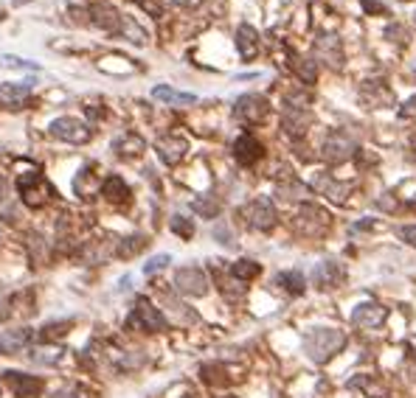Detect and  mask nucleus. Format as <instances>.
Segmentation results:
<instances>
[{"mask_svg": "<svg viewBox=\"0 0 416 398\" xmlns=\"http://www.w3.org/2000/svg\"><path fill=\"white\" fill-rule=\"evenodd\" d=\"M276 284L284 286L290 295H304V289H307V281H304V275H301L299 269L279 272V275H276Z\"/></svg>", "mask_w": 416, "mask_h": 398, "instance_id": "cd10ccee", "label": "nucleus"}, {"mask_svg": "<svg viewBox=\"0 0 416 398\" xmlns=\"http://www.w3.org/2000/svg\"><path fill=\"white\" fill-rule=\"evenodd\" d=\"M349 387H351V390H363L366 395H374V398H389V387L380 384V382H374L371 376H354V379L349 382Z\"/></svg>", "mask_w": 416, "mask_h": 398, "instance_id": "c85d7f7f", "label": "nucleus"}, {"mask_svg": "<svg viewBox=\"0 0 416 398\" xmlns=\"http://www.w3.org/2000/svg\"><path fill=\"white\" fill-rule=\"evenodd\" d=\"M385 320H389V309H385L382 303H374V300L360 303L358 309L351 312V325H354V328L371 331V328H380Z\"/></svg>", "mask_w": 416, "mask_h": 398, "instance_id": "9d476101", "label": "nucleus"}, {"mask_svg": "<svg viewBox=\"0 0 416 398\" xmlns=\"http://www.w3.org/2000/svg\"><path fill=\"white\" fill-rule=\"evenodd\" d=\"M3 379H6V384L12 387V393H14L17 398H37V395H43V390H45V384H43L40 376H28V373H17V371H6Z\"/></svg>", "mask_w": 416, "mask_h": 398, "instance_id": "f8f14e48", "label": "nucleus"}, {"mask_svg": "<svg viewBox=\"0 0 416 398\" xmlns=\"http://www.w3.org/2000/svg\"><path fill=\"white\" fill-rule=\"evenodd\" d=\"M113 250H115V241L113 238H99V241H84V247H82V258L87 261V264H93V266H99V264H104L110 256H113Z\"/></svg>", "mask_w": 416, "mask_h": 398, "instance_id": "aec40b11", "label": "nucleus"}, {"mask_svg": "<svg viewBox=\"0 0 416 398\" xmlns=\"http://www.w3.org/2000/svg\"><path fill=\"white\" fill-rule=\"evenodd\" d=\"M172 233H177L181 238H192L194 236V222L192 219H186V216H181V213H177V216H172Z\"/></svg>", "mask_w": 416, "mask_h": 398, "instance_id": "58836bf2", "label": "nucleus"}, {"mask_svg": "<svg viewBox=\"0 0 416 398\" xmlns=\"http://www.w3.org/2000/svg\"><path fill=\"white\" fill-rule=\"evenodd\" d=\"M17 191H20V199L28 205V208H43L48 199H51V186L45 182V177L40 171H25L17 177Z\"/></svg>", "mask_w": 416, "mask_h": 398, "instance_id": "7ed1b4c3", "label": "nucleus"}, {"mask_svg": "<svg viewBox=\"0 0 416 398\" xmlns=\"http://www.w3.org/2000/svg\"><path fill=\"white\" fill-rule=\"evenodd\" d=\"M172 264V258L166 256V253H161V256H155L150 264H143V275H155V272H161V269H166Z\"/></svg>", "mask_w": 416, "mask_h": 398, "instance_id": "a19ab883", "label": "nucleus"}, {"mask_svg": "<svg viewBox=\"0 0 416 398\" xmlns=\"http://www.w3.org/2000/svg\"><path fill=\"white\" fill-rule=\"evenodd\" d=\"M186 151H189V140L183 135H163L158 140V158L166 163V166H177L183 158H186Z\"/></svg>", "mask_w": 416, "mask_h": 398, "instance_id": "ddd939ff", "label": "nucleus"}, {"mask_svg": "<svg viewBox=\"0 0 416 398\" xmlns=\"http://www.w3.org/2000/svg\"><path fill=\"white\" fill-rule=\"evenodd\" d=\"M113 149L118 151V158L132 160V158H141V155H143L146 143H143V138H141V135H135V132H124L122 138H115V140H113Z\"/></svg>", "mask_w": 416, "mask_h": 398, "instance_id": "4be33fe9", "label": "nucleus"}, {"mask_svg": "<svg viewBox=\"0 0 416 398\" xmlns=\"http://www.w3.org/2000/svg\"><path fill=\"white\" fill-rule=\"evenodd\" d=\"M259 272H262V266H259L256 261H251V258H240V261H233V264H231V278H233V281H240V284L259 278Z\"/></svg>", "mask_w": 416, "mask_h": 398, "instance_id": "bb28decb", "label": "nucleus"}, {"mask_svg": "<svg viewBox=\"0 0 416 398\" xmlns=\"http://www.w3.org/2000/svg\"><path fill=\"white\" fill-rule=\"evenodd\" d=\"M135 3H138L143 12H150L152 17H161V6H158V0H135Z\"/></svg>", "mask_w": 416, "mask_h": 398, "instance_id": "a18cd8bd", "label": "nucleus"}, {"mask_svg": "<svg viewBox=\"0 0 416 398\" xmlns=\"http://www.w3.org/2000/svg\"><path fill=\"white\" fill-rule=\"evenodd\" d=\"M71 320H59V323H48V325H43V331H40V336H43V343H51V340H59V336H65L68 331H71Z\"/></svg>", "mask_w": 416, "mask_h": 398, "instance_id": "f704fd0d", "label": "nucleus"}, {"mask_svg": "<svg viewBox=\"0 0 416 398\" xmlns=\"http://www.w3.org/2000/svg\"><path fill=\"white\" fill-rule=\"evenodd\" d=\"M146 247V236H130V238H124V241H118V256L122 258H132V256H138L141 250Z\"/></svg>", "mask_w": 416, "mask_h": 398, "instance_id": "473e14b6", "label": "nucleus"}, {"mask_svg": "<svg viewBox=\"0 0 416 398\" xmlns=\"http://www.w3.org/2000/svg\"><path fill=\"white\" fill-rule=\"evenodd\" d=\"M118 32H122L130 42H135V45H143L146 42V34H143V28L132 20V17H122V25H118Z\"/></svg>", "mask_w": 416, "mask_h": 398, "instance_id": "72a5a7b5", "label": "nucleus"}, {"mask_svg": "<svg viewBox=\"0 0 416 398\" xmlns=\"http://www.w3.org/2000/svg\"><path fill=\"white\" fill-rule=\"evenodd\" d=\"M400 238L405 244H411V247H416V225H402L400 227Z\"/></svg>", "mask_w": 416, "mask_h": 398, "instance_id": "79ce46f5", "label": "nucleus"}, {"mask_svg": "<svg viewBox=\"0 0 416 398\" xmlns=\"http://www.w3.org/2000/svg\"><path fill=\"white\" fill-rule=\"evenodd\" d=\"M152 99L155 101H163V104H194L197 96L194 93H181V90H172L166 84H158L152 90Z\"/></svg>", "mask_w": 416, "mask_h": 398, "instance_id": "a878e982", "label": "nucleus"}, {"mask_svg": "<svg viewBox=\"0 0 416 398\" xmlns=\"http://www.w3.org/2000/svg\"><path fill=\"white\" fill-rule=\"evenodd\" d=\"M0 65H3V68H14V71H40L37 62H32V59H20L14 53H0Z\"/></svg>", "mask_w": 416, "mask_h": 398, "instance_id": "e433bc0d", "label": "nucleus"}, {"mask_svg": "<svg viewBox=\"0 0 416 398\" xmlns=\"http://www.w3.org/2000/svg\"><path fill=\"white\" fill-rule=\"evenodd\" d=\"M192 208H194V213H200V216L214 219L217 213H220V199H214V197H203V199H194Z\"/></svg>", "mask_w": 416, "mask_h": 398, "instance_id": "c9c22d12", "label": "nucleus"}, {"mask_svg": "<svg viewBox=\"0 0 416 398\" xmlns=\"http://www.w3.org/2000/svg\"><path fill=\"white\" fill-rule=\"evenodd\" d=\"M169 3H174V6H189V3H194V0H169Z\"/></svg>", "mask_w": 416, "mask_h": 398, "instance_id": "de8ad7c7", "label": "nucleus"}, {"mask_svg": "<svg viewBox=\"0 0 416 398\" xmlns=\"http://www.w3.org/2000/svg\"><path fill=\"white\" fill-rule=\"evenodd\" d=\"M48 132L56 138V140H65L71 146H82L91 140V127L84 124V121L73 118V115H62V118H54L51 124H48Z\"/></svg>", "mask_w": 416, "mask_h": 398, "instance_id": "20e7f679", "label": "nucleus"}, {"mask_svg": "<svg viewBox=\"0 0 416 398\" xmlns=\"http://www.w3.org/2000/svg\"><path fill=\"white\" fill-rule=\"evenodd\" d=\"M87 14H91V23L104 28V32H118V25H122V14H118L113 6H93Z\"/></svg>", "mask_w": 416, "mask_h": 398, "instance_id": "b1692460", "label": "nucleus"}, {"mask_svg": "<svg viewBox=\"0 0 416 398\" xmlns=\"http://www.w3.org/2000/svg\"><path fill=\"white\" fill-rule=\"evenodd\" d=\"M0 199H3V177H0Z\"/></svg>", "mask_w": 416, "mask_h": 398, "instance_id": "8fccbe9b", "label": "nucleus"}, {"mask_svg": "<svg viewBox=\"0 0 416 398\" xmlns=\"http://www.w3.org/2000/svg\"><path fill=\"white\" fill-rule=\"evenodd\" d=\"M315 188H318L323 197H330L332 202H343V199L349 197V186H346V182H335L330 174H321V177L315 179Z\"/></svg>", "mask_w": 416, "mask_h": 398, "instance_id": "393cba45", "label": "nucleus"}, {"mask_svg": "<svg viewBox=\"0 0 416 398\" xmlns=\"http://www.w3.org/2000/svg\"><path fill=\"white\" fill-rule=\"evenodd\" d=\"M312 124V112L310 110H299V107H284L281 112V127L290 138H301Z\"/></svg>", "mask_w": 416, "mask_h": 398, "instance_id": "dca6fc26", "label": "nucleus"}, {"mask_svg": "<svg viewBox=\"0 0 416 398\" xmlns=\"http://www.w3.org/2000/svg\"><path fill=\"white\" fill-rule=\"evenodd\" d=\"M292 71H295V76H299L304 84H315V79H318V68H315L312 59H301V56H295V53H292Z\"/></svg>", "mask_w": 416, "mask_h": 398, "instance_id": "c756f323", "label": "nucleus"}, {"mask_svg": "<svg viewBox=\"0 0 416 398\" xmlns=\"http://www.w3.org/2000/svg\"><path fill=\"white\" fill-rule=\"evenodd\" d=\"M360 101L371 110H382V107H391L394 104V90L380 82V79H371V82H363L360 87Z\"/></svg>", "mask_w": 416, "mask_h": 398, "instance_id": "9b49d317", "label": "nucleus"}, {"mask_svg": "<svg viewBox=\"0 0 416 398\" xmlns=\"http://www.w3.org/2000/svg\"><path fill=\"white\" fill-rule=\"evenodd\" d=\"M267 112H270V101L259 93L240 96L233 104V115H236V121H242V124H259V121L267 118Z\"/></svg>", "mask_w": 416, "mask_h": 398, "instance_id": "1a4fd4ad", "label": "nucleus"}, {"mask_svg": "<svg viewBox=\"0 0 416 398\" xmlns=\"http://www.w3.org/2000/svg\"><path fill=\"white\" fill-rule=\"evenodd\" d=\"M99 191H102V197H104L107 202H113V205H124V202L130 199V186H127V182L118 177V174L104 177Z\"/></svg>", "mask_w": 416, "mask_h": 398, "instance_id": "6ab92c4d", "label": "nucleus"}, {"mask_svg": "<svg viewBox=\"0 0 416 398\" xmlns=\"http://www.w3.org/2000/svg\"><path fill=\"white\" fill-rule=\"evenodd\" d=\"M400 115H402V118H411V115H416V99H411V101L405 104V110H400Z\"/></svg>", "mask_w": 416, "mask_h": 398, "instance_id": "49530a36", "label": "nucleus"}, {"mask_svg": "<svg viewBox=\"0 0 416 398\" xmlns=\"http://www.w3.org/2000/svg\"><path fill=\"white\" fill-rule=\"evenodd\" d=\"M200 376L208 382V384H214V387H222V384H228L231 379H228V371H225V367L222 364H203L200 367Z\"/></svg>", "mask_w": 416, "mask_h": 398, "instance_id": "2f4dec72", "label": "nucleus"}, {"mask_svg": "<svg viewBox=\"0 0 416 398\" xmlns=\"http://www.w3.org/2000/svg\"><path fill=\"white\" fill-rule=\"evenodd\" d=\"M54 398H91V390L82 387V384H68V387L59 390Z\"/></svg>", "mask_w": 416, "mask_h": 398, "instance_id": "ea45409f", "label": "nucleus"}, {"mask_svg": "<svg viewBox=\"0 0 416 398\" xmlns=\"http://www.w3.org/2000/svg\"><path fill=\"white\" fill-rule=\"evenodd\" d=\"M242 216H245L248 227L267 233V230H273V227H276L279 213H276L273 202L267 199V197H256V199H251V202L242 208Z\"/></svg>", "mask_w": 416, "mask_h": 398, "instance_id": "423d86ee", "label": "nucleus"}, {"mask_svg": "<svg viewBox=\"0 0 416 398\" xmlns=\"http://www.w3.org/2000/svg\"><path fill=\"white\" fill-rule=\"evenodd\" d=\"M360 3H363V9H366L369 14H385V12H389L382 0H360Z\"/></svg>", "mask_w": 416, "mask_h": 398, "instance_id": "37998d69", "label": "nucleus"}, {"mask_svg": "<svg viewBox=\"0 0 416 398\" xmlns=\"http://www.w3.org/2000/svg\"><path fill=\"white\" fill-rule=\"evenodd\" d=\"M32 90H34V82H6V84H0V101L17 107L32 96Z\"/></svg>", "mask_w": 416, "mask_h": 398, "instance_id": "5701e85b", "label": "nucleus"}, {"mask_svg": "<svg viewBox=\"0 0 416 398\" xmlns=\"http://www.w3.org/2000/svg\"><path fill=\"white\" fill-rule=\"evenodd\" d=\"M236 51H240L242 59H253L259 53V32L253 25L242 23L240 28H236Z\"/></svg>", "mask_w": 416, "mask_h": 398, "instance_id": "412c9836", "label": "nucleus"}, {"mask_svg": "<svg viewBox=\"0 0 416 398\" xmlns=\"http://www.w3.org/2000/svg\"><path fill=\"white\" fill-rule=\"evenodd\" d=\"M343 345H346V334L338 328H312L304 336V353L315 364L330 362L338 351H343Z\"/></svg>", "mask_w": 416, "mask_h": 398, "instance_id": "f257e3e1", "label": "nucleus"}, {"mask_svg": "<svg viewBox=\"0 0 416 398\" xmlns=\"http://www.w3.org/2000/svg\"><path fill=\"white\" fill-rule=\"evenodd\" d=\"M276 194L279 197H284V199H301V194H304V186H301V182L299 179H287V182H281L279 179V188H276Z\"/></svg>", "mask_w": 416, "mask_h": 398, "instance_id": "4c0bfd02", "label": "nucleus"}, {"mask_svg": "<svg viewBox=\"0 0 416 398\" xmlns=\"http://www.w3.org/2000/svg\"><path fill=\"white\" fill-rule=\"evenodd\" d=\"M315 53H318V59H323V62L330 65V68H335V71L343 65V48H340V40H338L335 34H323V37H318Z\"/></svg>", "mask_w": 416, "mask_h": 398, "instance_id": "a211bd4d", "label": "nucleus"}, {"mask_svg": "<svg viewBox=\"0 0 416 398\" xmlns=\"http://www.w3.org/2000/svg\"><path fill=\"white\" fill-rule=\"evenodd\" d=\"M127 325L138 328L143 334H158V331L169 328V320H166V314L158 309L150 297H135V306H132V314H130Z\"/></svg>", "mask_w": 416, "mask_h": 398, "instance_id": "f03ea898", "label": "nucleus"}, {"mask_svg": "<svg viewBox=\"0 0 416 398\" xmlns=\"http://www.w3.org/2000/svg\"><path fill=\"white\" fill-rule=\"evenodd\" d=\"M208 275L200 266H181L174 272V289L186 297H205L208 295Z\"/></svg>", "mask_w": 416, "mask_h": 398, "instance_id": "0eeeda50", "label": "nucleus"}, {"mask_svg": "<svg viewBox=\"0 0 416 398\" xmlns=\"http://www.w3.org/2000/svg\"><path fill=\"white\" fill-rule=\"evenodd\" d=\"M12 3H14V6H23V3H32V0H12Z\"/></svg>", "mask_w": 416, "mask_h": 398, "instance_id": "09e8293b", "label": "nucleus"}, {"mask_svg": "<svg viewBox=\"0 0 416 398\" xmlns=\"http://www.w3.org/2000/svg\"><path fill=\"white\" fill-rule=\"evenodd\" d=\"M59 356H62V351L54 348V345H43V348L28 351V359H32L34 364H45V367H54L59 362Z\"/></svg>", "mask_w": 416, "mask_h": 398, "instance_id": "7c9ffc66", "label": "nucleus"}, {"mask_svg": "<svg viewBox=\"0 0 416 398\" xmlns=\"http://www.w3.org/2000/svg\"><path fill=\"white\" fill-rule=\"evenodd\" d=\"M222 398H236V395H222Z\"/></svg>", "mask_w": 416, "mask_h": 398, "instance_id": "864d4df0", "label": "nucleus"}, {"mask_svg": "<svg viewBox=\"0 0 416 398\" xmlns=\"http://www.w3.org/2000/svg\"><path fill=\"white\" fill-rule=\"evenodd\" d=\"M32 336H34L32 328H12V331H3V334H0V353H3V356H17L23 348L32 345Z\"/></svg>", "mask_w": 416, "mask_h": 398, "instance_id": "f3484780", "label": "nucleus"}, {"mask_svg": "<svg viewBox=\"0 0 416 398\" xmlns=\"http://www.w3.org/2000/svg\"><path fill=\"white\" fill-rule=\"evenodd\" d=\"M330 222L332 216L318 205H301V210L295 213V230L301 236H323Z\"/></svg>", "mask_w": 416, "mask_h": 398, "instance_id": "6e6552de", "label": "nucleus"}, {"mask_svg": "<svg viewBox=\"0 0 416 398\" xmlns=\"http://www.w3.org/2000/svg\"><path fill=\"white\" fill-rule=\"evenodd\" d=\"M183 398H200V395H197V393H186Z\"/></svg>", "mask_w": 416, "mask_h": 398, "instance_id": "3c124183", "label": "nucleus"}, {"mask_svg": "<svg viewBox=\"0 0 416 398\" xmlns=\"http://www.w3.org/2000/svg\"><path fill=\"white\" fill-rule=\"evenodd\" d=\"M346 281V269L338 261H321L312 272V284L318 289H338Z\"/></svg>", "mask_w": 416, "mask_h": 398, "instance_id": "4468645a", "label": "nucleus"}, {"mask_svg": "<svg viewBox=\"0 0 416 398\" xmlns=\"http://www.w3.org/2000/svg\"><path fill=\"white\" fill-rule=\"evenodd\" d=\"M354 151H358V140H354L349 132H343V129L330 132V135H326V140H323V146H321L323 160L332 163V166L346 163V160L354 155Z\"/></svg>", "mask_w": 416, "mask_h": 398, "instance_id": "39448f33", "label": "nucleus"}, {"mask_svg": "<svg viewBox=\"0 0 416 398\" xmlns=\"http://www.w3.org/2000/svg\"><path fill=\"white\" fill-rule=\"evenodd\" d=\"M214 238H220L222 244H233V233H231L228 225H217L214 227Z\"/></svg>", "mask_w": 416, "mask_h": 398, "instance_id": "c03bdc74", "label": "nucleus"}, {"mask_svg": "<svg viewBox=\"0 0 416 398\" xmlns=\"http://www.w3.org/2000/svg\"><path fill=\"white\" fill-rule=\"evenodd\" d=\"M413 17H416V14H413Z\"/></svg>", "mask_w": 416, "mask_h": 398, "instance_id": "5fc2aeb1", "label": "nucleus"}, {"mask_svg": "<svg viewBox=\"0 0 416 398\" xmlns=\"http://www.w3.org/2000/svg\"><path fill=\"white\" fill-rule=\"evenodd\" d=\"M262 155H264V146L253 135L245 132V135H240L233 140V158H236L240 166H253V163L262 160Z\"/></svg>", "mask_w": 416, "mask_h": 398, "instance_id": "2eb2a0df", "label": "nucleus"}, {"mask_svg": "<svg viewBox=\"0 0 416 398\" xmlns=\"http://www.w3.org/2000/svg\"><path fill=\"white\" fill-rule=\"evenodd\" d=\"M0 20H3V9H0Z\"/></svg>", "mask_w": 416, "mask_h": 398, "instance_id": "603ef678", "label": "nucleus"}]
</instances>
